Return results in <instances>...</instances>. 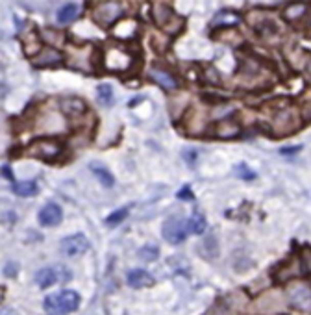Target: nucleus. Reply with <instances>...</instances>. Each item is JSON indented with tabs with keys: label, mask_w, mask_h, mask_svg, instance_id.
<instances>
[{
	"label": "nucleus",
	"mask_w": 311,
	"mask_h": 315,
	"mask_svg": "<svg viewBox=\"0 0 311 315\" xmlns=\"http://www.w3.org/2000/svg\"><path fill=\"white\" fill-rule=\"evenodd\" d=\"M152 19L167 35H178L185 28V19L172 10L167 2H154L152 4Z\"/></svg>",
	"instance_id": "obj_1"
},
{
	"label": "nucleus",
	"mask_w": 311,
	"mask_h": 315,
	"mask_svg": "<svg viewBox=\"0 0 311 315\" xmlns=\"http://www.w3.org/2000/svg\"><path fill=\"white\" fill-rule=\"evenodd\" d=\"M78 306H80V295L73 289H63L59 293L49 295L43 302L47 315H67L78 310Z\"/></svg>",
	"instance_id": "obj_2"
},
{
	"label": "nucleus",
	"mask_w": 311,
	"mask_h": 315,
	"mask_svg": "<svg viewBox=\"0 0 311 315\" xmlns=\"http://www.w3.org/2000/svg\"><path fill=\"white\" fill-rule=\"evenodd\" d=\"M302 124V115L300 112L293 110V108H282L272 115L271 121V134L276 137H285L291 136L300 128Z\"/></svg>",
	"instance_id": "obj_3"
},
{
	"label": "nucleus",
	"mask_w": 311,
	"mask_h": 315,
	"mask_svg": "<svg viewBox=\"0 0 311 315\" xmlns=\"http://www.w3.org/2000/svg\"><path fill=\"white\" fill-rule=\"evenodd\" d=\"M61 152H63V143L59 139H56V137H41V139L32 141L23 154L28 156V158H39V160L52 161Z\"/></svg>",
	"instance_id": "obj_4"
},
{
	"label": "nucleus",
	"mask_w": 311,
	"mask_h": 315,
	"mask_svg": "<svg viewBox=\"0 0 311 315\" xmlns=\"http://www.w3.org/2000/svg\"><path fill=\"white\" fill-rule=\"evenodd\" d=\"M124 13V8H122L121 2H113V0H104V2H98L95 11H93V17L97 20L98 25L107 28L112 26L113 23L121 19V15Z\"/></svg>",
	"instance_id": "obj_5"
},
{
	"label": "nucleus",
	"mask_w": 311,
	"mask_h": 315,
	"mask_svg": "<svg viewBox=\"0 0 311 315\" xmlns=\"http://www.w3.org/2000/svg\"><path fill=\"white\" fill-rule=\"evenodd\" d=\"M287 297L293 308L300 311H311V286L304 282H293L287 289Z\"/></svg>",
	"instance_id": "obj_6"
},
{
	"label": "nucleus",
	"mask_w": 311,
	"mask_h": 315,
	"mask_svg": "<svg viewBox=\"0 0 311 315\" xmlns=\"http://www.w3.org/2000/svg\"><path fill=\"white\" fill-rule=\"evenodd\" d=\"M73 278L71 271H67L65 267H45L41 271H37L35 275V282L41 289H47V287L54 286V284H59V282H67Z\"/></svg>",
	"instance_id": "obj_7"
},
{
	"label": "nucleus",
	"mask_w": 311,
	"mask_h": 315,
	"mask_svg": "<svg viewBox=\"0 0 311 315\" xmlns=\"http://www.w3.org/2000/svg\"><path fill=\"white\" fill-rule=\"evenodd\" d=\"M161 234L165 241H169L170 245H180L187 238V223L182 221L180 217H169L161 226Z\"/></svg>",
	"instance_id": "obj_8"
},
{
	"label": "nucleus",
	"mask_w": 311,
	"mask_h": 315,
	"mask_svg": "<svg viewBox=\"0 0 311 315\" xmlns=\"http://www.w3.org/2000/svg\"><path fill=\"white\" fill-rule=\"evenodd\" d=\"M59 248H61V254L67 258L82 256V254H85L89 250V239L83 234H74V236L61 239Z\"/></svg>",
	"instance_id": "obj_9"
},
{
	"label": "nucleus",
	"mask_w": 311,
	"mask_h": 315,
	"mask_svg": "<svg viewBox=\"0 0 311 315\" xmlns=\"http://www.w3.org/2000/svg\"><path fill=\"white\" fill-rule=\"evenodd\" d=\"M65 61V56L59 52L58 49H52V47H43V50L32 59L34 63V67L37 69H52V67H58L61 63Z\"/></svg>",
	"instance_id": "obj_10"
},
{
	"label": "nucleus",
	"mask_w": 311,
	"mask_h": 315,
	"mask_svg": "<svg viewBox=\"0 0 311 315\" xmlns=\"http://www.w3.org/2000/svg\"><path fill=\"white\" fill-rule=\"evenodd\" d=\"M241 134H243V126L239 124L237 121H233V119H223V121H219L213 126V132H211L213 137L224 141L237 139V137H241Z\"/></svg>",
	"instance_id": "obj_11"
},
{
	"label": "nucleus",
	"mask_w": 311,
	"mask_h": 315,
	"mask_svg": "<svg viewBox=\"0 0 311 315\" xmlns=\"http://www.w3.org/2000/svg\"><path fill=\"white\" fill-rule=\"evenodd\" d=\"M148 78H150L152 82L158 83V86H161L165 91H174V89H178V86H180L178 80L172 76V73H169V71L163 67H158V65L150 67V71H148Z\"/></svg>",
	"instance_id": "obj_12"
},
{
	"label": "nucleus",
	"mask_w": 311,
	"mask_h": 315,
	"mask_svg": "<svg viewBox=\"0 0 311 315\" xmlns=\"http://www.w3.org/2000/svg\"><path fill=\"white\" fill-rule=\"evenodd\" d=\"M37 219L41 226H58L61 223V219H63V212H61V208H59L58 204L50 202L41 208Z\"/></svg>",
	"instance_id": "obj_13"
},
{
	"label": "nucleus",
	"mask_w": 311,
	"mask_h": 315,
	"mask_svg": "<svg viewBox=\"0 0 311 315\" xmlns=\"http://www.w3.org/2000/svg\"><path fill=\"white\" fill-rule=\"evenodd\" d=\"M206 115H202V112L198 110H191L187 112L185 115V132L189 134V136H200L202 132H206Z\"/></svg>",
	"instance_id": "obj_14"
},
{
	"label": "nucleus",
	"mask_w": 311,
	"mask_h": 315,
	"mask_svg": "<svg viewBox=\"0 0 311 315\" xmlns=\"http://www.w3.org/2000/svg\"><path fill=\"white\" fill-rule=\"evenodd\" d=\"M59 108H61L63 115H67L69 119H78V117H82L85 113V102L78 97L63 98L59 102Z\"/></svg>",
	"instance_id": "obj_15"
},
{
	"label": "nucleus",
	"mask_w": 311,
	"mask_h": 315,
	"mask_svg": "<svg viewBox=\"0 0 311 315\" xmlns=\"http://www.w3.org/2000/svg\"><path fill=\"white\" fill-rule=\"evenodd\" d=\"M126 282L128 286L136 287V289H141V287L154 286V277H152L150 272L143 271V269H131L126 275Z\"/></svg>",
	"instance_id": "obj_16"
},
{
	"label": "nucleus",
	"mask_w": 311,
	"mask_h": 315,
	"mask_svg": "<svg viewBox=\"0 0 311 315\" xmlns=\"http://www.w3.org/2000/svg\"><path fill=\"white\" fill-rule=\"evenodd\" d=\"M23 49H25L26 56L32 59L43 50V47H41V37H39V34L35 30H30L28 34H25V37H23Z\"/></svg>",
	"instance_id": "obj_17"
},
{
	"label": "nucleus",
	"mask_w": 311,
	"mask_h": 315,
	"mask_svg": "<svg viewBox=\"0 0 311 315\" xmlns=\"http://www.w3.org/2000/svg\"><path fill=\"white\" fill-rule=\"evenodd\" d=\"M239 23H241V15H239L237 11H232V10H220L219 13L213 17V25L219 30L232 28V26L239 25Z\"/></svg>",
	"instance_id": "obj_18"
},
{
	"label": "nucleus",
	"mask_w": 311,
	"mask_h": 315,
	"mask_svg": "<svg viewBox=\"0 0 311 315\" xmlns=\"http://www.w3.org/2000/svg\"><path fill=\"white\" fill-rule=\"evenodd\" d=\"M89 169H91V173L98 178V182L104 185V187H113V184H115V178H113V175L109 173V171L104 167L102 163H97V161H93L91 165H89Z\"/></svg>",
	"instance_id": "obj_19"
},
{
	"label": "nucleus",
	"mask_w": 311,
	"mask_h": 315,
	"mask_svg": "<svg viewBox=\"0 0 311 315\" xmlns=\"http://www.w3.org/2000/svg\"><path fill=\"white\" fill-rule=\"evenodd\" d=\"M78 11H80L78 4L71 2V4H65L59 8L58 13H56V19H58L59 25H69V23H73V20L78 17Z\"/></svg>",
	"instance_id": "obj_20"
},
{
	"label": "nucleus",
	"mask_w": 311,
	"mask_h": 315,
	"mask_svg": "<svg viewBox=\"0 0 311 315\" xmlns=\"http://www.w3.org/2000/svg\"><path fill=\"white\" fill-rule=\"evenodd\" d=\"M298 271H300L302 277H309L311 275V247L309 245H304V247L298 250Z\"/></svg>",
	"instance_id": "obj_21"
},
{
	"label": "nucleus",
	"mask_w": 311,
	"mask_h": 315,
	"mask_svg": "<svg viewBox=\"0 0 311 315\" xmlns=\"http://www.w3.org/2000/svg\"><path fill=\"white\" fill-rule=\"evenodd\" d=\"M39 185L35 180H26V182H13V193L19 197H34L37 195Z\"/></svg>",
	"instance_id": "obj_22"
},
{
	"label": "nucleus",
	"mask_w": 311,
	"mask_h": 315,
	"mask_svg": "<svg viewBox=\"0 0 311 315\" xmlns=\"http://www.w3.org/2000/svg\"><path fill=\"white\" fill-rule=\"evenodd\" d=\"M185 223H187V230L194 236H202L206 232V228H208V221L202 214H193Z\"/></svg>",
	"instance_id": "obj_23"
},
{
	"label": "nucleus",
	"mask_w": 311,
	"mask_h": 315,
	"mask_svg": "<svg viewBox=\"0 0 311 315\" xmlns=\"http://www.w3.org/2000/svg\"><path fill=\"white\" fill-rule=\"evenodd\" d=\"M309 13V8H307V4H289L283 10V17H285L287 20H298L302 19L304 15Z\"/></svg>",
	"instance_id": "obj_24"
},
{
	"label": "nucleus",
	"mask_w": 311,
	"mask_h": 315,
	"mask_svg": "<svg viewBox=\"0 0 311 315\" xmlns=\"http://www.w3.org/2000/svg\"><path fill=\"white\" fill-rule=\"evenodd\" d=\"M97 100L100 106H106L109 108L115 102V98H113V88L112 86H107V83H100L97 88Z\"/></svg>",
	"instance_id": "obj_25"
},
{
	"label": "nucleus",
	"mask_w": 311,
	"mask_h": 315,
	"mask_svg": "<svg viewBox=\"0 0 311 315\" xmlns=\"http://www.w3.org/2000/svg\"><path fill=\"white\" fill-rule=\"evenodd\" d=\"M128 217V208H121V209H115L109 217L106 219V224L107 226H117L119 223H122L124 219Z\"/></svg>",
	"instance_id": "obj_26"
},
{
	"label": "nucleus",
	"mask_w": 311,
	"mask_h": 315,
	"mask_svg": "<svg viewBox=\"0 0 311 315\" xmlns=\"http://www.w3.org/2000/svg\"><path fill=\"white\" fill-rule=\"evenodd\" d=\"M233 175L241 180H254L256 178V173H254L247 163H239L237 167H235V171H233Z\"/></svg>",
	"instance_id": "obj_27"
},
{
	"label": "nucleus",
	"mask_w": 311,
	"mask_h": 315,
	"mask_svg": "<svg viewBox=\"0 0 311 315\" xmlns=\"http://www.w3.org/2000/svg\"><path fill=\"white\" fill-rule=\"evenodd\" d=\"M139 256H141L143 260H146V262H154L156 258L160 256V248L154 247V245H145V247L139 250Z\"/></svg>",
	"instance_id": "obj_28"
},
{
	"label": "nucleus",
	"mask_w": 311,
	"mask_h": 315,
	"mask_svg": "<svg viewBox=\"0 0 311 315\" xmlns=\"http://www.w3.org/2000/svg\"><path fill=\"white\" fill-rule=\"evenodd\" d=\"M300 115H302V121H311V93L304 98L302 102V110H300Z\"/></svg>",
	"instance_id": "obj_29"
},
{
	"label": "nucleus",
	"mask_w": 311,
	"mask_h": 315,
	"mask_svg": "<svg viewBox=\"0 0 311 315\" xmlns=\"http://www.w3.org/2000/svg\"><path fill=\"white\" fill-rule=\"evenodd\" d=\"M178 199L180 200H193L194 199V195H193V191H191L189 185H184V187L178 191Z\"/></svg>",
	"instance_id": "obj_30"
},
{
	"label": "nucleus",
	"mask_w": 311,
	"mask_h": 315,
	"mask_svg": "<svg viewBox=\"0 0 311 315\" xmlns=\"http://www.w3.org/2000/svg\"><path fill=\"white\" fill-rule=\"evenodd\" d=\"M300 151H302L300 145H297V146H283V149H280V154H282V156H295V154H298Z\"/></svg>",
	"instance_id": "obj_31"
},
{
	"label": "nucleus",
	"mask_w": 311,
	"mask_h": 315,
	"mask_svg": "<svg viewBox=\"0 0 311 315\" xmlns=\"http://www.w3.org/2000/svg\"><path fill=\"white\" fill-rule=\"evenodd\" d=\"M184 160L187 161L189 165H194V161L198 160V156H196V151L189 149V151H184Z\"/></svg>",
	"instance_id": "obj_32"
},
{
	"label": "nucleus",
	"mask_w": 311,
	"mask_h": 315,
	"mask_svg": "<svg viewBox=\"0 0 311 315\" xmlns=\"http://www.w3.org/2000/svg\"><path fill=\"white\" fill-rule=\"evenodd\" d=\"M15 271H17V265H15V263H8V265H6V269H4V275L6 277H15Z\"/></svg>",
	"instance_id": "obj_33"
},
{
	"label": "nucleus",
	"mask_w": 311,
	"mask_h": 315,
	"mask_svg": "<svg viewBox=\"0 0 311 315\" xmlns=\"http://www.w3.org/2000/svg\"><path fill=\"white\" fill-rule=\"evenodd\" d=\"M0 315H17V311L10 310V308H4V310H0Z\"/></svg>",
	"instance_id": "obj_34"
},
{
	"label": "nucleus",
	"mask_w": 311,
	"mask_h": 315,
	"mask_svg": "<svg viewBox=\"0 0 311 315\" xmlns=\"http://www.w3.org/2000/svg\"><path fill=\"white\" fill-rule=\"evenodd\" d=\"M2 171H4V176H6V178H10L11 180V182H13V175H11V173H10V167H4V169H2Z\"/></svg>",
	"instance_id": "obj_35"
},
{
	"label": "nucleus",
	"mask_w": 311,
	"mask_h": 315,
	"mask_svg": "<svg viewBox=\"0 0 311 315\" xmlns=\"http://www.w3.org/2000/svg\"><path fill=\"white\" fill-rule=\"evenodd\" d=\"M306 69H307V73H311V58H309V61H307Z\"/></svg>",
	"instance_id": "obj_36"
},
{
	"label": "nucleus",
	"mask_w": 311,
	"mask_h": 315,
	"mask_svg": "<svg viewBox=\"0 0 311 315\" xmlns=\"http://www.w3.org/2000/svg\"><path fill=\"white\" fill-rule=\"evenodd\" d=\"M307 25L311 26V11H309V13H307Z\"/></svg>",
	"instance_id": "obj_37"
}]
</instances>
